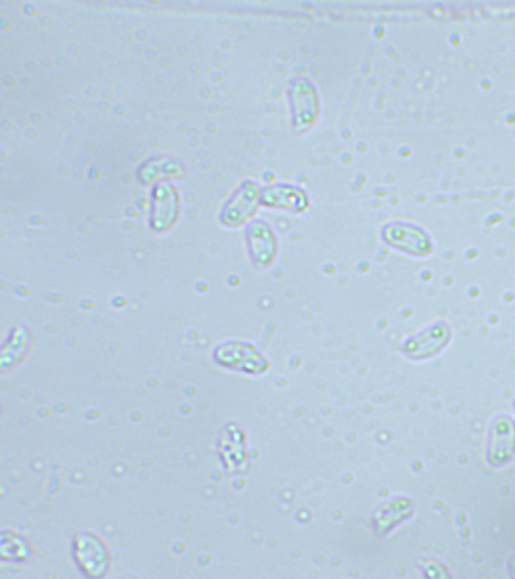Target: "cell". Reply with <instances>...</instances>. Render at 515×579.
<instances>
[{
    "instance_id": "14",
    "label": "cell",
    "mask_w": 515,
    "mask_h": 579,
    "mask_svg": "<svg viewBox=\"0 0 515 579\" xmlns=\"http://www.w3.org/2000/svg\"><path fill=\"white\" fill-rule=\"evenodd\" d=\"M513 409L515 410V398H514V401H513Z\"/></svg>"
},
{
    "instance_id": "3",
    "label": "cell",
    "mask_w": 515,
    "mask_h": 579,
    "mask_svg": "<svg viewBox=\"0 0 515 579\" xmlns=\"http://www.w3.org/2000/svg\"><path fill=\"white\" fill-rule=\"evenodd\" d=\"M214 358L220 365L247 373H261L267 361L257 349L245 342L231 341L219 345Z\"/></svg>"
},
{
    "instance_id": "6",
    "label": "cell",
    "mask_w": 515,
    "mask_h": 579,
    "mask_svg": "<svg viewBox=\"0 0 515 579\" xmlns=\"http://www.w3.org/2000/svg\"><path fill=\"white\" fill-rule=\"evenodd\" d=\"M450 338L449 326L440 322L406 341L403 346L404 353L413 359L429 358L444 349Z\"/></svg>"
},
{
    "instance_id": "12",
    "label": "cell",
    "mask_w": 515,
    "mask_h": 579,
    "mask_svg": "<svg viewBox=\"0 0 515 579\" xmlns=\"http://www.w3.org/2000/svg\"><path fill=\"white\" fill-rule=\"evenodd\" d=\"M425 571L430 573L428 576L430 577H438V578H449L451 574L447 567L440 561L436 559L428 560L426 562Z\"/></svg>"
},
{
    "instance_id": "10",
    "label": "cell",
    "mask_w": 515,
    "mask_h": 579,
    "mask_svg": "<svg viewBox=\"0 0 515 579\" xmlns=\"http://www.w3.org/2000/svg\"><path fill=\"white\" fill-rule=\"evenodd\" d=\"M33 548L29 540L13 530H4L0 538V556L4 561L23 563L31 559Z\"/></svg>"
},
{
    "instance_id": "9",
    "label": "cell",
    "mask_w": 515,
    "mask_h": 579,
    "mask_svg": "<svg viewBox=\"0 0 515 579\" xmlns=\"http://www.w3.org/2000/svg\"><path fill=\"white\" fill-rule=\"evenodd\" d=\"M178 204L175 192L167 187L157 191L152 215V227L155 231L165 232L174 226L179 211Z\"/></svg>"
},
{
    "instance_id": "4",
    "label": "cell",
    "mask_w": 515,
    "mask_h": 579,
    "mask_svg": "<svg viewBox=\"0 0 515 579\" xmlns=\"http://www.w3.org/2000/svg\"><path fill=\"white\" fill-rule=\"evenodd\" d=\"M383 238L391 248L416 258H426L433 252L429 236L416 227L393 225L385 230Z\"/></svg>"
},
{
    "instance_id": "7",
    "label": "cell",
    "mask_w": 515,
    "mask_h": 579,
    "mask_svg": "<svg viewBox=\"0 0 515 579\" xmlns=\"http://www.w3.org/2000/svg\"><path fill=\"white\" fill-rule=\"evenodd\" d=\"M258 197L255 185L243 187L225 210L224 223L229 227H240L245 224L256 212Z\"/></svg>"
},
{
    "instance_id": "5",
    "label": "cell",
    "mask_w": 515,
    "mask_h": 579,
    "mask_svg": "<svg viewBox=\"0 0 515 579\" xmlns=\"http://www.w3.org/2000/svg\"><path fill=\"white\" fill-rule=\"evenodd\" d=\"M246 241L250 259L256 268L265 270L273 265L278 255V242L268 225L262 222L251 224Z\"/></svg>"
},
{
    "instance_id": "13",
    "label": "cell",
    "mask_w": 515,
    "mask_h": 579,
    "mask_svg": "<svg viewBox=\"0 0 515 579\" xmlns=\"http://www.w3.org/2000/svg\"><path fill=\"white\" fill-rule=\"evenodd\" d=\"M507 569L510 577L515 578V555L509 559Z\"/></svg>"
},
{
    "instance_id": "8",
    "label": "cell",
    "mask_w": 515,
    "mask_h": 579,
    "mask_svg": "<svg viewBox=\"0 0 515 579\" xmlns=\"http://www.w3.org/2000/svg\"><path fill=\"white\" fill-rule=\"evenodd\" d=\"M32 345V334L25 326L14 328L2 349V369L16 367L27 356Z\"/></svg>"
},
{
    "instance_id": "11",
    "label": "cell",
    "mask_w": 515,
    "mask_h": 579,
    "mask_svg": "<svg viewBox=\"0 0 515 579\" xmlns=\"http://www.w3.org/2000/svg\"><path fill=\"white\" fill-rule=\"evenodd\" d=\"M267 207L283 209L293 213L301 212L306 206V198L300 190L291 187H275L265 192Z\"/></svg>"
},
{
    "instance_id": "2",
    "label": "cell",
    "mask_w": 515,
    "mask_h": 579,
    "mask_svg": "<svg viewBox=\"0 0 515 579\" xmlns=\"http://www.w3.org/2000/svg\"><path fill=\"white\" fill-rule=\"evenodd\" d=\"M515 456V421L506 414L496 416L491 422L486 461L493 468L506 466Z\"/></svg>"
},
{
    "instance_id": "1",
    "label": "cell",
    "mask_w": 515,
    "mask_h": 579,
    "mask_svg": "<svg viewBox=\"0 0 515 579\" xmlns=\"http://www.w3.org/2000/svg\"><path fill=\"white\" fill-rule=\"evenodd\" d=\"M73 558L80 571L91 578H101L111 569L112 556L106 542L93 532H80L73 540Z\"/></svg>"
}]
</instances>
